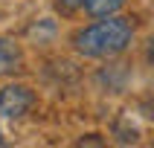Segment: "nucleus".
<instances>
[{
  "mask_svg": "<svg viewBox=\"0 0 154 148\" xmlns=\"http://www.w3.org/2000/svg\"><path fill=\"white\" fill-rule=\"evenodd\" d=\"M0 145H3V137H0Z\"/></svg>",
  "mask_w": 154,
  "mask_h": 148,
  "instance_id": "0eeeda50",
  "label": "nucleus"
},
{
  "mask_svg": "<svg viewBox=\"0 0 154 148\" xmlns=\"http://www.w3.org/2000/svg\"><path fill=\"white\" fill-rule=\"evenodd\" d=\"M148 58L154 61V38H151V47H148Z\"/></svg>",
  "mask_w": 154,
  "mask_h": 148,
  "instance_id": "423d86ee",
  "label": "nucleus"
},
{
  "mask_svg": "<svg viewBox=\"0 0 154 148\" xmlns=\"http://www.w3.org/2000/svg\"><path fill=\"white\" fill-rule=\"evenodd\" d=\"M58 3H61L64 9H79V6H85L87 0H58Z\"/></svg>",
  "mask_w": 154,
  "mask_h": 148,
  "instance_id": "39448f33",
  "label": "nucleus"
},
{
  "mask_svg": "<svg viewBox=\"0 0 154 148\" xmlns=\"http://www.w3.org/2000/svg\"><path fill=\"white\" fill-rule=\"evenodd\" d=\"M125 0H87L85 6L93 17H111L113 12H119Z\"/></svg>",
  "mask_w": 154,
  "mask_h": 148,
  "instance_id": "20e7f679",
  "label": "nucleus"
},
{
  "mask_svg": "<svg viewBox=\"0 0 154 148\" xmlns=\"http://www.w3.org/2000/svg\"><path fill=\"white\" fill-rule=\"evenodd\" d=\"M20 64V52L9 38H0V76H9Z\"/></svg>",
  "mask_w": 154,
  "mask_h": 148,
  "instance_id": "7ed1b4c3",
  "label": "nucleus"
},
{
  "mask_svg": "<svg viewBox=\"0 0 154 148\" xmlns=\"http://www.w3.org/2000/svg\"><path fill=\"white\" fill-rule=\"evenodd\" d=\"M134 38V29L125 17H105V20H96V23L85 26L82 32L76 35V50L87 58H111V55H119L125 47Z\"/></svg>",
  "mask_w": 154,
  "mask_h": 148,
  "instance_id": "f257e3e1",
  "label": "nucleus"
},
{
  "mask_svg": "<svg viewBox=\"0 0 154 148\" xmlns=\"http://www.w3.org/2000/svg\"><path fill=\"white\" fill-rule=\"evenodd\" d=\"M35 96L29 87L23 84H9L0 90V116H6V119H20L29 107H32Z\"/></svg>",
  "mask_w": 154,
  "mask_h": 148,
  "instance_id": "f03ea898",
  "label": "nucleus"
}]
</instances>
